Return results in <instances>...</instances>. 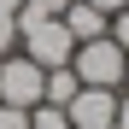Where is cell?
Returning a JSON list of instances; mask_svg holds the SVG:
<instances>
[{"mask_svg":"<svg viewBox=\"0 0 129 129\" xmlns=\"http://www.w3.org/2000/svg\"><path fill=\"white\" fill-rule=\"evenodd\" d=\"M18 53L35 59L41 71H53V64H71L76 41L64 29V18H41V12H18Z\"/></svg>","mask_w":129,"mask_h":129,"instance_id":"6da1fadb","label":"cell"},{"mask_svg":"<svg viewBox=\"0 0 129 129\" xmlns=\"http://www.w3.org/2000/svg\"><path fill=\"white\" fill-rule=\"evenodd\" d=\"M123 47H117V41L112 35H100V41H82V47L71 53V71H76V82H82V88H117V82H123Z\"/></svg>","mask_w":129,"mask_h":129,"instance_id":"7a4b0ae2","label":"cell"},{"mask_svg":"<svg viewBox=\"0 0 129 129\" xmlns=\"http://www.w3.org/2000/svg\"><path fill=\"white\" fill-rule=\"evenodd\" d=\"M41 88H47V71H41L35 59H24V53L0 59V106L29 112V106H41Z\"/></svg>","mask_w":129,"mask_h":129,"instance_id":"3957f363","label":"cell"},{"mask_svg":"<svg viewBox=\"0 0 129 129\" xmlns=\"http://www.w3.org/2000/svg\"><path fill=\"white\" fill-rule=\"evenodd\" d=\"M71 129H112L117 117V88H76V100L64 106Z\"/></svg>","mask_w":129,"mask_h":129,"instance_id":"277c9868","label":"cell"},{"mask_svg":"<svg viewBox=\"0 0 129 129\" xmlns=\"http://www.w3.org/2000/svg\"><path fill=\"white\" fill-rule=\"evenodd\" d=\"M59 18H64V29H71V41H76V47H82V41H100V35H106V24H112V18H106V12H94L88 0H71Z\"/></svg>","mask_w":129,"mask_h":129,"instance_id":"5b68a950","label":"cell"},{"mask_svg":"<svg viewBox=\"0 0 129 129\" xmlns=\"http://www.w3.org/2000/svg\"><path fill=\"white\" fill-rule=\"evenodd\" d=\"M76 88H82V82H76L71 64H53V71H47V88H41V100H47V106H71Z\"/></svg>","mask_w":129,"mask_h":129,"instance_id":"8992f818","label":"cell"},{"mask_svg":"<svg viewBox=\"0 0 129 129\" xmlns=\"http://www.w3.org/2000/svg\"><path fill=\"white\" fill-rule=\"evenodd\" d=\"M29 129H71V117H64V106H29Z\"/></svg>","mask_w":129,"mask_h":129,"instance_id":"52a82bcc","label":"cell"},{"mask_svg":"<svg viewBox=\"0 0 129 129\" xmlns=\"http://www.w3.org/2000/svg\"><path fill=\"white\" fill-rule=\"evenodd\" d=\"M18 53V12H0V59Z\"/></svg>","mask_w":129,"mask_h":129,"instance_id":"ba28073f","label":"cell"},{"mask_svg":"<svg viewBox=\"0 0 129 129\" xmlns=\"http://www.w3.org/2000/svg\"><path fill=\"white\" fill-rule=\"evenodd\" d=\"M106 35H112L117 47L129 53V6H123V12H112V24H106Z\"/></svg>","mask_w":129,"mask_h":129,"instance_id":"9c48e42d","label":"cell"},{"mask_svg":"<svg viewBox=\"0 0 129 129\" xmlns=\"http://www.w3.org/2000/svg\"><path fill=\"white\" fill-rule=\"evenodd\" d=\"M71 0H24V12H41V18H59Z\"/></svg>","mask_w":129,"mask_h":129,"instance_id":"30bf717a","label":"cell"},{"mask_svg":"<svg viewBox=\"0 0 129 129\" xmlns=\"http://www.w3.org/2000/svg\"><path fill=\"white\" fill-rule=\"evenodd\" d=\"M0 129H29V112H18V106H0Z\"/></svg>","mask_w":129,"mask_h":129,"instance_id":"8fae6325","label":"cell"},{"mask_svg":"<svg viewBox=\"0 0 129 129\" xmlns=\"http://www.w3.org/2000/svg\"><path fill=\"white\" fill-rule=\"evenodd\" d=\"M88 6H94V12H106V18H112V12H123V6H129V0H88Z\"/></svg>","mask_w":129,"mask_h":129,"instance_id":"7c38bea8","label":"cell"},{"mask_svg":"<svg viewBox=\"0 0 129 129\" xmlns=\"http://www.w3.org/2000/svg\"><path fill=\"white\" fill-rule=\"evenodd\" d=\"M112 123H117V129H129V94L117 100V117H112Z\"/></svg>","mask_w":129,"mask_h":129,"instance_id":"4fadbf2b","label":"cell"},{"mask_svg":"<svg viewBox=\"0 0 129 129\" xmlns=\"http://www.w3.org/2000/svg\"><path fill=\"white\" fill-rule=\"evenodd\" d=\"M0 12H24V0H0Z\"/></svg>","mask_w":129,"mask_h":129,"instance_id":"5bb4252c","label":"cell"},{"mask_svg":"<svg viewBox=\"0 0 129 129\" xmlns=\"http://www.w3.org/2000/svg\"><path fill=\"white\" fill-rule=\"evenodd\" d=\"M117 88H129V59H123V82H117Z\"/></svg>","mask_w":129,"mask_h":129,"instance_id":"9a60e30c","label":"cell"}]
</instances>
